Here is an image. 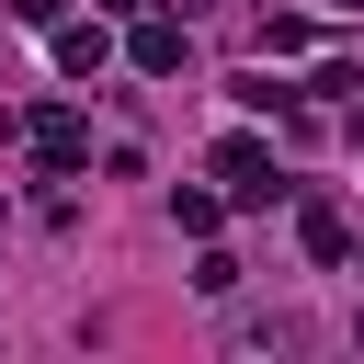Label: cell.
Returning a JSON list of instances; mask_svg holds the SVG:
<instances>
[{
  "label": "cell",
  "instance_id": "52a82bcc",
  "mask_svg": "<svg viewBox=\"0 0 364 364\" xmlns=\"http://www.w3.org/2000/svg\"><path fill=\"white\" fill-rule=\"evenodd\" d=\"M307 46V11H262V57H296Z\"/></svg>",
  "mask_w": 364,
  "mask_h": 364
},
{
  "label": "cell",
  "instance_id": "277c9868",
  "mask_svg": "<svg viewBox=\"0 0 364 364\" xmlns=\"http://www.w3.org/2000/svg\"><path fill=\"white\" fill-rule=\"evenodd\" d=\"M296 228H307V262H353V216H341L330 193H307V216H296Z\"/></svg>",
  "mask_w": 364,
  "mask_h": 364
},
{
  "label": "cell",
  "instance_id": "3957f363",
  "mask_svg": "<svg viewBox=\"0 0 364 364\" xmlns=\"http://www.w3.org/2000/svg\"><path fill=\"white\" fill-rule=\"evenodd\" d=\"M125 57H136L148 80H171V68H193V34H182L171 11H136V34H125Z\"/></svg>",
  "mask_w": 364,
  "mask_h": 364
},
{
  "label": "cell",
  "instance_id": "30bf717a",
  "mask_svg": "<svg viewBox=\"0 0 364 364\" xmlns=\"http://www.w3.org/2000/svg\"><path fill=\"white\" fill-rule=\"evenodd\" d=\"M102 11H148V0H102Z\"/></svg>",
  "mask_w": 364,
  "mask_h": 364
},
{
  "label": "cell",
  "instance_id": "ba28073f",
  "mask_svg": "<svg viewBox=\"0 0 364 364\" xmlns=\"http://www.w3.org/2000/svg\"><path fill=\"white\" fill-rule=\"evenodd\" d=\"M171 216H182V239H216V216H228V205H216V193H171Z\"/></svg>",
  "mask_w": 364,
  "mask_h": 364
},
{
  "label": "cell",
  "instance_id": "6da1fadb",
  "mask_svg": "<svg viewBox=\"0 0 364 364\" xmlns=\"http://www.w3.org/2000/svg\"><path fill=\"white\" fill-rule=\"evenodd\" d=\"M216 182H228V205H284V193H296L262 136H228V148H216Z\"/></svg>",
  "mask_w": 364,
  "mask_h": 364
},
{
  "label": "cell",
  "instance_id": "5b68a950",
  "mask_svg": "<svg viewBox=\"0 0 364 364\" xmlns=\"http://www.w3.org/2000/svg\"><path fill=\"white\" fill-rule=\"evenodd\" d=\"M57 68L91 80V68H102V23H57Z\"/></svg>",
  "mask_w": 364,
  "mask_h": 364
},
{
  "label": "cell",
  "instance_id": "8992f818",
  "mask_svg": "<svg viewBox=\"0 0 364 364\" xmlns=\"http://www.w3.org/2000/svg\"><path fill=\"white\" fill-rule=\"evenodd\" d=\"M228 91H239V102H250V114H296V91H284V80H273V68H239V80H228Z\"/></svg>",
  "mask_w": 364,
  "mask_h": 364
},
{
  "label": "cell",
  "instance_id": "7a4b0ae2",
  "mask_svg": "<svg viewBox=\"0 0 364 364\" xmlns=\"http://www.w3.org/2000/svg\"><path fill=\"white\" fill-rule=\"evenodd\" d=\"M23 136H34V159H46V182H68V171H80V159H91V125H80V114H68V102H46V114H34V125H23Z\"/></svg>",
  "mask_w": 364,
  "mask_h": 364
},
{
  "label": "cell",
  "instance_id": "9c48e42d",
  "mask_svg": "<svg viewBox=\"0 0 364 364\" xmlns=\"http://www.w3.org/2000/svg\"><path fill=\"white\" fill-rule=\"evenodd\" d=\"M11 23H34V34H57V23H68V0H11Z\"/></svg>",
  "mask_w": 364,
  "mask_h": 364
}]
</instances>
